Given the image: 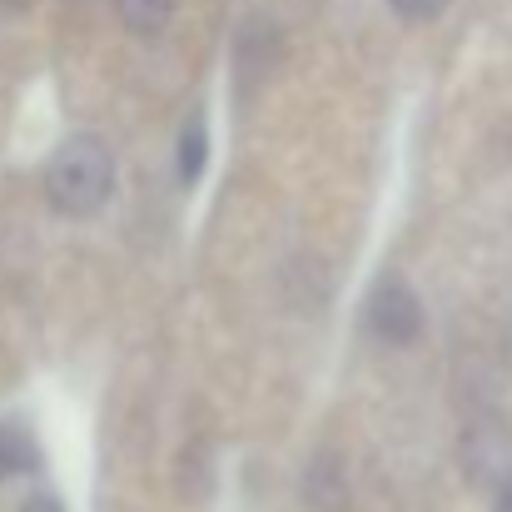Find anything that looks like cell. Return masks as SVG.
<instances>
[{
	"mask_svg": "<svg viewBox=\"0 0 512 512\" xmlns=\"http://www.w3.org/2000/svg\"><path fill=\"white\" fill-rule=\"evenodd\" d=\"M115 189V155L100 135H70L45 165V199L65 219L95 214Z\"/></svg>",
	"mask_w": 512,
	"mask_h": 512,
	"instance_id": "cell-1",
	"label": "cell"
},
{
	"mask_svg": "<svg viewBox=\"0 0 512 512\" xmlns=\"http://www.w3.org/2000/svg\"><path fill=\"white\" fill-rule=\"evenodd\" d=\"M368 334L388 348H403L423 334V304L418 294L403 284V279H378L373 294H368Z\"/></svg>",
	"mask_w": 512,
	"mask_h": 512,
	"instance_id": "cell-2",
	"label": "cell"
},
{
	"mask_svg": "<svg viewBox=\"0 0 512 512\" xmlns=\"http://www.w3.org/2000/svg\"><path fill=\"white\" fill-rule=\"evenodd\" d=\"M274 55H279V30L269 15H249L239 25V40H234V65H239V85L254 90L269 70H274Z\"/></svg>",
	"mask_w": 512,
	"mask_h": 512,
	"instance_id": "cell-3",
	"label": "cell"
},
{
	"mask_svg": "<svg viewBox=\"0 0 512 512\" xmlns=\"http://www.w3.org/2000/svg\"><path fill=\"white\" fill-rule=\"evenodd\" d=\"M40 463V448H35V438L25 433V428H15V423H0V483L5 478H20V473H30Z\"/></svg>",
	"mask_w": 512,
	"mask_h": 512,
	"instance_id": "cell-4",
	"label": "cell"
},
{
	"mask_svg": "<svg viewBox=\"0 0 512 512\" xmlns=\"http://www.w3.org/2000/svg\"><path fill=\"white\" fill-rule=\"evenodd\" d=\"M115 5H120L125 30H135V35H160L174 15V0H115Z\"/></svg>",
	"mask_w": 512,
	"mask_h": 512,
	"instance_id": "cell-5",
	"label": "cell"
},
{
	"mask_svg": "<svg viewBox=\"0 0 512 512\" xmlns=\"http://www.w3.org/2000/svg\"><path fill=\"white\" fill-rule=\"evenodd\" d=\"M204 160H209V130H204V115H194L179 135V179L194 184L204 174Z\"/></svg>",
	"mask_w": 512,
	"mask_h": 512,
	"instance_id": "cell-6",
	"label": "cell"
},
{
	"mask_svg": "<svg viewBox=\"0 0 512 512\" xmlns=\"http://www.w3.org/2000/svg\"><path fill=\"white\" fill-rule=\"evenodd\" d=\"M388 5H393L403 20H433V15H438L448 0H388Z\"/></svg>",
	"mask_w": 512,
	"mask_h": 512,
	"instance_id": "cell-7",
	"label": "cell"
},
{
	"mask_svg": "<svg viewBox=\"0 0 512 512\" xmlns=\"http://www.w3.org/2000/svg\"><path fill=\"white\" fill-rule=\"evenodd\" d=\"M20 512H65V508H60L55 498H30V503H25Z\"/></svg>",
	"mask_w": 512,
	"mask_h": 512,
	"instance_id": "cell-8",
	"label": "cell"
},
{
	"mask_svg": "<svg viewBox=\"0 0 512 512\" xmlns=\"http://www.w3.org/2000/svg\"><path fill=\"white\" fill-rule=\"evenodd\" d=\"M498 512H512V478L503 483V493H498Z\"/></svg>",
	"mask_w": 512,
	"mask_h": 512,
	"instance_id": "cell-9",
	"label": "cell"
},
{
	"mask_svg": "<svg viewBox=\"0 0 512 512\" xmlns=\"http://www.w3.org/2000/svg\"><path fill=\"white\" fill-rule=\"evenodd\" d=\"M5 5H10V10H25V5H35V0H5Z\"/></svg>",
	"mask_w": 512,
	"mask_h": 512,
	"instance_id": "cell-10",
	"label": "cell"
}]
</instances>
